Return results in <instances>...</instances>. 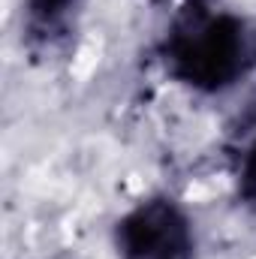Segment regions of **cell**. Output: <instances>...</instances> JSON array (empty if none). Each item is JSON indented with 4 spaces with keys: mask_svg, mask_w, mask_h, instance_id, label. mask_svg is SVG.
<instances>
[{
    "mask_svg": "<svg viewBox=\"0 0 256 259\" xmlns=\"http://www.w3.org/2000/svg\"><path fill=\"white\" fill-rule=\"evenodd\" d=\"M166 69L193 91L217 94L256 66V30L232 12L187 9L163 46Z\"/></svg>",
    "mask_w": 256,
    "mask_h": 259,
    "instance_id": "6da1fadb",
    "label": "cell"
},
{
    "mask_svg": "<svg viewBox=\"0 0 256 259\" xmlns=\"http://www.w3.org/2000/svg\"><path fill=\"white\" fill-rule=\"evenodd\" d=\"M121 259H193V229L172 199H148L115 229Z\"/></svg>",
    "mask_w": 256,
    "mask_h": 259,
    "instance_id": "7a4b0ae2",
    "label": "cell"
},
{
    "mask_svg": "<svg viewBox=\"0 0 256 259\" xmlns=\"http://www.w3.org/2000/svg\"><path fill=\"white\" fill-rule=\"evenodd\" d=\"M81 0H27L24 3V39L33 52H55L75 27Z\"/></svg>",
    "mask_w": 256,
    "mask_h": 259,
    "instance_id": "3957f363",
    "label": "cell"
},
{
    "mask_svg": "<svg viewBox=\"0 0 256 259\" xmlns=\"http://www.w3.org/2000/svg\"><path fill=\"white\" fill-rule=\"evenodd\" d=\"M238 190L241 199L256 211V139L250 142V148L241 157V172H238Z\"/></svg>",
    "mask_w": 256,
    "mask_h": 259,
    "instance_id": "277c9868",
    "label": "cell"
}]
</instances>
